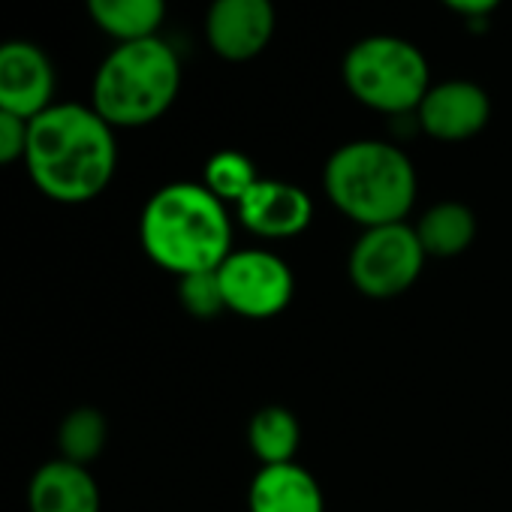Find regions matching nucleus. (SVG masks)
Instances as JSON below:
<instances>
[{"instance_id": "9d476101", "label": "nucleus", "mask_w": 512, "mask_h": 512, "mask_svg": "<svg viewBox=\"0 0 512 512\" xmlns=\"http://www.w3.org/2000/svg\"><path fill=\"white\" fill-rule=\"evenodd\" d=\"M52 94L55 70L40 46L28 40L0 43V109L34 121L52 106Z\"/></svg>"}, {"instance_id": "6e6552de", "label": "nucleus", "mask_w": 512, "mask_h": 512, "mask_svg": "<svg viewBox=\"0 0 512 512\" xmlns=\"http://www.w3.org/2000/svg\"><path fill=\"white\" fill-rule=\"evenodd\" d=\"M272 0H211L205 16V40L223 61L244 64L263 55L275 37Z\"/></svg>"}, {"instance_id": "423d86ee", "label": "nucleus", "mask_w": 512, "mask_h": 512, "mask_svg": "<svg viewBox=\"0 0 512 512\" xmlns=\"http://www.w3.org/2000/svg\"><path fill=\"white\" fill-rule=\"evenodd\" d=\"M425 260L428 256L422 250V241L407 220L386 223L362 229L350 250L347 275L356 293H362L365 299L386 302L404 296L419 281Z\"/></svg>"}, {"instance_id": "ddd939ff", "label": "nucleus", "mask_w": 512, "mask_h": 512, "mask_svg": "<svg viewBox=\"0 0 512 512\" xmlns=\"http://www.w3.org/2000/svg\"><path fill=\"white\" fill-rule=\"evenodd\" d=\"M250 512H326V497L311 470L302 464H266L247 488Z\"/></svg>"}, {"instance_id": "412c9836", "label": "nucleus", "mask_w": 512, "mask_h": 512, "mask_svg": "<svg viewBox=\"0 0 512 512\" xmlns=\"http://www.w3.org/2000/svg\"><path fill=\"white\" fill-rule=\"evenodd\" d=\"M443 7H449L452 13L458 16H467V19H479V16H488L500 7V0H440Z\"/></svg>"}, {"instance_id": "f03ea898", "label": "nucleus", "mask_w": 512, "mask_h": 512, "mask_svg": "<svg viewBox=\"0 0 512 512\" xmlns=\"http://www.w3.org/2000/svg\"><path fill=\"white\" fill-rule=\"evenodd\" d=\"M139 241L148 260L175 278L217 272L232 253V220L205 184L172 181L148 196Z\"/></svg>"}, {"instance_id": "f8f14e48", "label": "nucleus", "mask_w": 512, "mask_h": 512, "mask_svg": "<svg viewBox=\"0 0 512 512\" xmlns=\"http://www.w3.org/2000/svg\"><path fill=\"white\" fill-rule=\"evenodd\" d=\"M103 497L94 473L67 458L40 464L28 482V512H100Z\"/></svg>"}, {"instance_id": "6ab92c4d", "label": "nucleus", "mask_w": 512, "mask_h": 512, "mask_svg": "<svg viewBox=\"0 0 512 512\" xmlns=\"http://www.w3.org/2000/svg\"><path fill=\"white\" fill-rule=\"evenodd\" d=\"M178 299H181V308L193 320H214L226 311L217 272H199V275L178 278Z\"/></svg>"}, {"instance_id": "0eeeda50", "label": "nucleus", "mask_w": 512, "mask_h": 512, "mask_svg": "<svg viewBox=\"0 0 512 512\" xmlns=\"http://www.w3.org/2000/svg\"><path fill=\"white\" fill-rule=\"evenodd\" d=\"M217 281L226 311L244 320H272L296 296L293 269L266 247L232 250L217 269Z\"/></svg>"}, {"instance_id": "f257e3e1", "label": "nucleus", "mask_w": 512, "mask_h": 512, "mask_svg": "<svg viewBox=\"0 0 512 512\" xmlns=\"http://www.w3.org/2000/svg\"><path fill=\"white\" fill-rule=\"evenodd\" d=\"M25 169L34 187L52 202H94L118 169L115 127H109L94 106L52 103L28 124Z\"/></svg>"}, {"instance_id": "f3484780", "label": "nucleus", "mask_w": 512, "mask_h": 512, "mask_svg": "<svg viewBox=\"0 0 512 512\" xmlns=\"http://www.w3.org/2000/svg\"><path fill=\"white\" fill-rule=\"evenodd\" d=\"M109 440V422L103 416V410L97 407H76L70 410L61 425H58V452L61 458L91 467V461H97L106 449Z\"/></svg>"}, {"instance_id": "2eb2a0df", "label": "nucleus", "mask_w": 512, "mask_h": 512, "mask_svg": "<svg viewBox=\"0 0 512 512\" xmlns=\"http://www.w3.org/2000/svg\"><path fill=\"white\" fill-rule=\"evenodd\" d=\"M302 443V425L290 407L269 404L260 407L247 422V446L260 464H290L296 461Z\"/></svg>"}, {"instance_id": "a211bd4d", "label": "nucleus", "mask_w": 512, "mask_h": 512, "mask_svg": "<svg viewBox=\"0 0 512 512\" xmlns=\"http://www.w3.org/2000/svg\"><path fill=\"white\" fill-rule=\"evenodd\" d=\"M256 181H260V175H256L253 160L232 148L211 154L202 169L205 190H211L223 205H238Z\"/></svg>"}, {"instance_id": "39448f33", "label": "nucleus", "mask_w": 512, "mask_h": 512, "mask_svg": "<svg viewBox=\"0 0 512 512\" xmlns=\"http://www.w3.org/2000/svg\"><path fill=\"white\" fill-rule=\"evenodd\" d=\"M347 91L368 109L386 115L416 112L431 88L425 55L401 37H365L341 64Z\"/></svg>"}, {"instance_id": "dca6fc26", "label": "nucleus", "mask_w": 512, "mask_h": 512, "mask_svg": "<svg viewBox=\"0 0 512 512\" xmlns=\"http://www.w3.org/2000/svg\"><path fill=\"white\" fill-rule=\"evenodd\" d=\"M85 4L94 25L118 43L157 37L166 16V0H85Z\"/></svg>"}, {"instance_id": "20e7f679", "label": "nucleus", "mask_w": 512, "mask_h": 512, "mask_svg": "<svg viewBox=\"0 0 512 512\" xmlns=\"http://www.w3.org/2000/svg\"><path fill=\"white\" fill-rule=\"evenodd\" d=\"M181 91V61L160 37L118 43L94 76L91 106L109 127H148Z\"/></svg>"}, {"instance_id": "4468645a", "label": "nucleus", "mask_w": 512, "mask_h": 512, "mask_svg": "<svg viewBox=\"0 0 512 512\" xmlns=\"http://www.w3.org/2000/svg\"><path fill=\"white\" fill-rule=\"evenodd\" d=\"M416 235L422 241V250L428 260H452L461 256L473 238H476V214L455 199L431 205L419 220H416Z\"/></svg>"}, {"instance_id": "7ed1b4c3", "label": "nucleus", "mask_w": 512, "mask_h": 512, "mask_svg": "<svg viewBox=\"0 0 512 512\" xmlns=\"http://www.w3.org/2000/svg\"><path fill=\"white\" fill-rule=\"evenodd\" d=\"M329 202L362 229L404 223L416 202V166L392 142L356 139L332 151L323 169Z\"/></svg>"}, {"instance_id": "1a4fd4ad", "label": "nucleus", "mask_w": 512, "mask_h": 512, "mask_svg": "<svg viewBox=\"0 0 512 512\" xmlns=\"http://www.w3.org/2000/svg\"><path fill=\"white\" fill-rule=\"evenodd\" d=\"M241 226L266 241L302 235L314 220V199L308 190L278 178H260L235 205Z\"/></svg>"}, {"instance_id": "9b49d317", "label": "nucleus", "mask_w": 512, "mask_h": 512, "mask_svg": "<svg viewBox=\"0 0 512 512\" xmlns=\"http://www.w3.org/2000/svg\"><path fill=\"white\" fill-rule=\"evenodd\" d=\"M416 118L419 127L437 142H467L485 130L491 118V100L476 82L449 79L428 88Z\"/></svg>"}, {"instance_id": "aec40b11", "label": "nucleus", "mask_w": 512, "mask_h": 512, "mask_svg": "<svg viewBox=\"0 0 512 512\" xmlns=\"http://www.w3.org/2000/svg\"><path fill=\"white\" fill-rule=\"evenodd\" d=\"M28 124L25 118L4 112L0 109V166H13V163H25V151H28Z\"/></svg>"}]
</instances>
